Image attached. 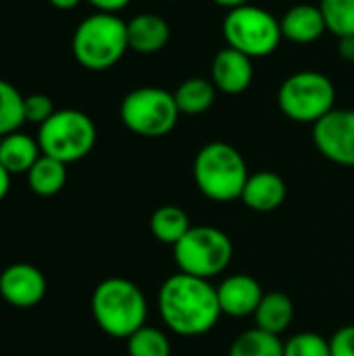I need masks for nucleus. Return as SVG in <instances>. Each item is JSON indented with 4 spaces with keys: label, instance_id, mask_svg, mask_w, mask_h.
<instances>
[{
    "label": "nucleus",
    "instance_id": "nucleus-13",
    "mask_svg": "<svg viewBox=\"0 0 354 356\" xmlns=\"http://www.w3.org/2000/svg\"><path fill=\"white\" fill-rule=\"evenodd\" d=\"M252 75H255L252 58L230 46L219 50L213 58L211 81L223 94L236 96V94L246 92L252 83Z\"/></svg>",
    "mask_w": 354,
    "mask_h": 356
},
{
    "label": "nucleus",
    "instance_id": "nucleus-32",
    "mask_svg": "<svg viewBox=\"0 0 354 356\" xmlns=\"http://www.w3.org/2000/svg\"><path fill=\"white\" fill-rule=\"evenodd\" d=\"M54 8H58V10H71V8H75L79 2H83V0H48Z\"/></svg>",
    "mask_w": 354,
    "mask_h": 356
},
{
    "label": "nucleus",
    "instance_id": "nucleus-24",
    "mask_svg": "<svg viewBox=\"0 0 354 356\" xmlns=\"http://www.w3.org/2000/svg\"><path fill=\"white\" fill-rule=\"evenodd\" d=\"M325 27L336 38L354 35V0H319Z\"/></svg>",
    "mask_w": 354,
    "mask_h": 356
},
{
    "label": "nucleus",
    "instance_id": "nucleus-5",
    "mask_svg": "<svg viewBox=\"0 0 354 356\" xmlns=\"http://www.w3.org/2000/svg\"><path fill=\"white\" fill-rule=\"evenodd\" d=\"M173 257L182 273L213 280L230 267L234 242L219 227L192 225L190 232L173 246Z\"/></svg>",
    "mask_w": 354,
    "mask_h": 356
},
{
    "label": "nucleus",
    "instance_id": "nucleus-14",
    "mask_svg": "<svg viewBox=\"0 0 354 356\" xmlns=\"http://www.w3.org/2000/svg\"><path fill=\"white\" fill-rule=\"evenodd\" d=\"M288 196V186L282 175L273 171H257L248 177L240 200L255 213L277 211Z\"/></svg>",
    "mask_w": 354,
    "mask_h": 356
},
{
    "label": "nucleus",
    "instance_id": "nucleus-33",
    "mask_svg": "<svg viewBox=\"0 0 354 356\" xmlns=\"http://www.w3.org/2000/svg\"><path fill=\"white\" fill-rule=\"evenodd\" d=\"M211 2H215L217 6H223L227 10L238 8V6H244V4H250V0H211Z\"/></svg>",
    "mask_w": 354,
    "mask_h": 356
},
{
    "label": "nucleus",
    "instance_id": "nucleus-30",
    "mask_svg": "<svg viewBox=\"0 0 354 356\" xmlns=\"http://www.w3.org/2000/svg\"><path fill=\"white\" fill-rule=\"evenodd\" d=\"M338 54L346 63H354V35L338 38Z\"/></svg>",
    "mask_w": 354,
    "mask_h": 356
},
{
    "label": "nucleus",
    "instance_id": "nucleus-10",
    "mask_svg": "<svg viewBox=\"0 0 354 356\" xmlns=\"http://www.w3.org/2000/svg\"><path fill=\"white\" fill-rule=\"evenodd\" d=\"M315 148L334 165L354 167V111L334 108L313 125Z\"/></svg>",
    "mask_w": 354,
    "mask_h": 356
},
{
    "label": "nucleus",
    "instance_id": "nucleus-1",
    "mask_svg": "<svg viewBox=\"0 0 354 356\" xmlns=\"http://www.w3.org/2000/svg\"><path fill=\"white\" fill-rule=\"evenodd\" d=\"M156 305L163 323L186 338L209 334L223 315L217 288L209 280L182 271L163 282Z\"/></svg>",
    "mask_w": 354,
    "mask_h": 356
},
{
    "label": "nucleus",
    "instance_id": "nucleus-31",
    "mask_svg": "<svg viewBox=\"0 0 354 356\" xmlns=\"http://www.w3.org/2000/svg\"><path fill=\"white\" fill-rule=\"evenodd\" d=\"M8 190H10V173L0 165V202L6 198Z\"/></svg>",
    "mask_w": 354,
    "mask_h": 356
},
{
    "label": "nucleus",
    "instance_id": "nucleus-15",
    "mask_svg": "<svg viewBox=\"0 0 354 356\" xmlns=\"http://www.w3.org/2000/svg\"><path fill=\"white\" fill-rule=\"evenodd\" d=\"M171 38V25L154 13H140L127 21V44L138 54L161 52Z\"/></svg>",
    "mask_w": 354,
    "mask_h": 356
},
{
    "label": "nucleus",
    "instance_id": "nucleus-16",
    "mask_svg": "<svg viewBox=\"0 0 354 356\" xmlns=\"http://www.w3.org/2000/svg\"><path fill=\"white\" fill-rule=\"evenodd\" d=\"M280 25H282V35L294 44H313L328 31L323 15L315 4L292 6L282 17Z\"/></svg>",
    "mask_w": 354,
    "mask_h": 356
},
{
    "label": "nucleus",
    "instance_id": "nucleus-11",
    "mask_svg": "<svg viewBox=\"0 0 354 356\" xmlns=\"http://www.w3.org/2000/svg\"><path fill=\"white\" fill-rule=\"evenodd\" d=\"M44 273L29 263L8 265L0 273V296L17 309H31L40 305L46 296Z\"/></svg>",
    "mask_w": 354,
    "mask_h": 356
},
{
    "label": "nucleus",
    "instance_id": "nucleus-3",
    "mask_svg": "<svg viewBox=\"0 0 354 356\" xmlns=\"http://www.w3.org/2000/svg\"><path fill=\"white\" fill-rule=\"evenodd\" d=\"M192 175L198 192L213 202L240 200L250 177L244 156L227 142L204 144L194 159Z\"/></svg>",
    "mask_w": 354,
    "mask_h": 356
},
{
    "label": "nucleus",
    "instance_id": "nucleus-12",
    "mask_svg": "<svg viewBox=\"0 0 354 356\" xmlns=\"http://www.w3.org/2000/svg\"><path fill=\"white\" fill-rule=\"evenodd\" d=\"M221 313L227 317H252L265 296L261 284L246 273H234L217 286Z\"/></svg>",
    "mask_w": 354,
    "mask_h": 356
},
{
    "label": "nucleus",
    "instance_id": "nucleus-27",
    "mask_svg": "<svg viewBox=\"0 0 354 356\" xmlns=\"http://www.w3.org/2000/svg\"><path fill=\"white\" fill-rule=\"evenodd\" d=\"M23 111H25V123H33L38 127L44 125L56 113L52 98L46 96V94H29V96H25Z\"/></svg>",
    "mask_w": 354,
    "mask_h": 356
},
{
    "label": "nucleus",
    "instance_id": "nucleus-20",
    "mask_svg": "<svg viewBox=\"0 0 354 356\" xmlns=\"http://www.w3.org/2000/svg\"><path fill=\"white\" fill-rule=\"evenodd\" d=\"M192 223L188 213L177 204H163L150 215V232L152 236L167 246H175L188 232Z\"/></svg>",
    "mask_w": 354,
    "mask_h": 356
},
{
    "label": "nucleus",
    "instance_id": "nucleus-6",
    "mask_svg": "<svg viewBox=\"0 0 354 356\" xmlns=\"http://www.w3.org/2000/svg\"><path fill=\"white\" fill-rule=\"evenodd\" d=\"M280 111L296 123H317L336 108V86L319 71H298L277 90Z\"/></svg>",
    "mask_w": 354,
    "mask_h": 356
},
{
    "label": "nucleus",
    "instance_id": "nucleus-4",
    "mask_svg": "<svg viewBox=\"0 0 354 356\" xmlns=\"http://www.w3.org/2000/svg\"><path fill=\"white\" fill-rule=\"evenodd\" d=\"M71 50L75 60L88 71H106L115 67L129 50L127 21L111 13L86 17L73 31Z\"/></svg>",
    "mask_w": 354,
    "mask_h": 356
},
{
    "label": "nucleus",
    "instance_id": "nucleus-29",
    "mask_svg": "<svg viewBox=\"0 0 354 356\" xmlns=\"http://www.w3.org/2000/svg\"><path fill=\"white\" fill-rule=\"evenodd\" d=\"M88 4H92L98 13H111L117 15L119 10H123L131 0H86Z\"/></svg>",
    "mask_w": 354,
    "mask_h": 356
},
{
    "label": "nucleus",
    "instance_id": "nucleus-19",
    "mask_svg": "<svg viewBox=\"0 0 354 356\" xmlns=\"http://www.w3.org/2000/svg\"><path fill=\"white\" fill-rule=\"evenodd\" d=\"M27 184L31 192L42 198L56 196L67 184V165L48 154H42L27 171Z\"/></svg>",
    "mask_w": 354,
    "mask_h": 356
},
{
    "label": "nucleus",
    "instance_id": "nucleus-23",
    "mask_svg": "<svg viewBox=\"0 0 354 356\" xmlns=\"http://www.w3.org/2000/svg\"><path fill=\"white\" fill-rule=\"evenodd\" d=\"M25 96L6 79H0V138L19 131L25 123Z\"/></svg>",
    "mask_w": 354,
    "mask_h": 356
},
{
    "label": "nucleus",
    "instance_id": "nucleus-18",
    "mask_svg": "<svg viewBox=\"0 0 354 356\" xmlns=\"http://www.w3.org/2000/svg\"><path fill=\"white\" fill-rule=\"evenodd\" d=\"M257 321V327L275 336H282L294 319V302L284 292H269L263 296L257 313L252 315Z\"/></svg>",
    "mask_w": 354,
    "mask_h": 356
},
{
    "label": "nucleus",
    "instance_id": "nucleus-28",
    "mask_svg": "<svg viewBox=\"0 0 354 356\" xmlns=\"http://www.w3.org/2000/svg\"><path fill=\"white\" fill-rule=\"evenodd\" d=\"M332 356H354V325H344L340 327L332 338Z\"/></svg>",
    "mask_w": 354,
    "mask_h": 356
},
{
    "label": "nucleus",
    "instance_id": "nucleus-7",
    "mask_svg": "<svg viewBox=\"0 0 354 356\" xmlns=\"http://www.w3.org/2000/svg\"><path fill=\"white\" fill-rule=\"evenodd\" d=\"M175 96L163 88L144 86L125 94L119 106L123 125L142 138H163L173 131L179 119Z\"/></svg>",
    "mask_w": 354,
    "mask_h": 356
},
{
    "label": "nucleus",
    "instance_id": "nucleus-22",
    "mask_svg": "<svg viewBox=\"0 0 354 356\" xmlns=\"http://www.w3.org/2000/svg\"><path fill=\"white\" fill-rule=\"evenodd\" d=\"M227 356H284V340L259 327L246 330L232 342Z\"/></svg>",
    "mask_w": 354,
    "mask_h": 356
},
{
    "label": "nucleus",
    "instance_id": "nucleus-2",
    "mask_svg": "<svg viewBox=\"0 0 354 356\" xmlns=\"http://www.w3.org/2000/svg\"><path fill=\"white\" fill-rule=\"evenodd\" d=\"M92 315L104 334L127 340L146 325L148 302L140 286L134 282L125 277H108L94 288Z\"/></svg>",
    "mask_w": 354,
    "mask_h": 356
},
{
    "label": "nucleus",
    "instance_id": "nucleus-17",
    "mask_svg": "<svg viewBox=\"0 0 354 356\" xmlns=\"http://www.w3.org/2000/svg\"><path fill=\"white\" fill-rule=\"evenodd\" d=\"M42 156L38 138H31L23 131H13L0 138V165L10 173H27L33 163Z\"/></svg>",
    "mask_w": 354,
    "mask_h": 356
},
{
    "label": "nucleus",
    "instance_id": "nucleus-21",
    "mask_svg": "<svg viewBox=\"0 0 354 356\" xmlns=\"http://www.w3.org/2000/svg\"><path fill=\"white\" fill-rule=\"evenodd\" d=\"M217 92L219 90L215 88V83L211 79L190 77L177 86L173 96H175V102H177V108L182 115H202L213 106Z\"/></svg>",
    "mask_w": 354,
    "mask_h": 356
},
{
    "label": "nucleus",
    "instance_id": "nucleus-25",
    "mask_svg": "<svg viewBox=\"0 0 354 356\" xmlns=\"http://www.w3.org/2000/svg\"><path fill=\"white\" fill-rule=\"evenodd\" d=\"M127 356H171V342L165 332L144 325L127 338Z\"/></svg>",
    "mask_w": 354,
    "mask_h": 356
},
{
    "label": "nucleus",
    "instance_id": "nucleus-34",
    "mask_svg": "<svg viewBox=\"0 0 354 356\" xmlns=\"http://www.w3.org/2000/svg\"><path fill=\"white\" fill-rule=\"evenodd\" d=\"M173 2H177V0H173Z\"/></svg>",
    "mask_w": 354,
    "mask_h": 356
},
{
    "label": "nucleus",
    "instance_id": "nucleus-8",
    "mask_svg": "<svg viewBox=\"0 0 354 356\" xmlns=\"http://www.w3.org/2000/svg\"><path fill=\"white\" fill-rule=\"evenodd\" d=\"M38 144L42 154L65 165L77 163L92 152L96 144V125L77 108H61L38 127Z\"/></svg>",
    "mask_w": 354,
    "mask_h": 356
},
{
    "label": "nucleus",
    "instance_id": "nucleus-9",
    "mask_svg": "<svg viewBox=\"0 0 354 356\" xmlns=\"http://www.w3.org/2000/svg\"><path fill=\"white\" fill-rule=\"evenodd\" d=\"M223 38L230 48L250 58H263L277 50L284 35L280 19L269 10L257 4H244L227 10L223 19Z\"/></svg>",
    "mask_w": 354,
    "mask_h": 356
},
{
    "label": "nucleus",
    "instance_id": "nucleus-26",
    "mask_svg": "<svg viewBox=\"0 0 354 356\" xmlns=\"http://www.w3.org/2000/svg\"><path fill=\"white\" fill-rule=\"evenodd\" d=\"M284 356H332V346L321 334L300 332L284 342Z\"/></svg>",
    "mask_w": 354,
    "mask_h": 356
}]
</instances>
